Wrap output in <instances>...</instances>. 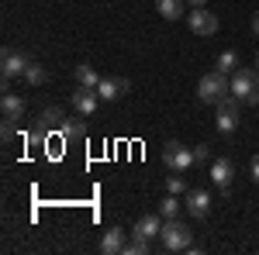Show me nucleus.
Instances as JSON below:
<instances>
[{"mask_svg":"<svg viewBox=\"0 0 259 255\" xmlns=\"http://www.w3.org/2000/svg\"><path fill=\"white\" fill-rule=\"evenodd\" d=\"M159 241H162V252H190V245H194L190 228H187L180 217H166V221H162Z\"/></svg>","mask_w":259,"mask_h":255,"instance_id":"f257e3e1","label":"nucleus"},{"mask_svg":"<svg viewBox=\"0 0 259 255\" xmlns=\"http://www.w3.org/2000/svg\"><path fill=\"white\" fill-rule=\"evenodd\" d=\"M228 93H232V79H228V73L214 69V73H204V76H200V83H197L200 104H221Z\"/></svg>","mask_w":259,"mask_h":255,"instance_id":"f03ea898","label":"nucleus"},{"mask_svg":"<svg viewBox=\"0 0 259 255\" xmlns=\"http://www.w3.org/2000/svg\"><path fill=\"white\" fill-rule=\"evenodd\" d=\"M232 93L242 104L256 107L259 104V69H235L232 73Z\"/></svg>","mask_w":259,"mask_h":255,"instance_id":"7ed1b4c3","label":"nucleus"},{"mask_svg":"<svg viewBox=\"0 0 259 255\" xmlns=\"http://www.w3.org/2000/svg\"><path fill=\"white\" fill-rule=\"evenodd\" d=\"M162 162H166L169 173H187L190 166H197L194 148H187V145H180V141H166V145H162Z\"/></svg>","mask_w":259,"mask_h":255,"instance_id":"20e7f679","label":"nucleus"},{"mask_svg":"<svg viewBox=\"0 0 259 255\" xmlns=\"http://www.w3.org/2000/svg\"><path fill=\"white\" fill-rule=\"evenodd\" d=\"M239 104L242 100L235 93H228L221 104H214V128H218L221 135H232L239 128Z\"/></svg>","mask_w":259,"mask_h":255,"instance_id":"39448f33","label":"nucleus"},{"mask_svg":"<svg viewBox=\"0 0 259 255\" xmlns=\"http://www.w3.org/2000/svg\"><path fill=\"white\" fill-rule=\"evenodd\" d=\"M187 24H190V31L200 35V38H211L214 31H218V14L214 11H207V7H194L190 14H187Z\"/></svg>","mask_w":259,"mask_h":255,"instance_id":"423d86ee","label":"nucleus"},{"mask_svg":"<svg viewBox=\"0 0 259 255\" xmlns=\"http://www.w3.org/2000/svg\"><path fill=\"white\" fill-rule=\"evenodd\" d=\"M187 200H183V207H187V214L197 217V221H204V217L211 214V193L207 190H187Z\"/></svg>","mask_w":259,"mask_h":255,"instance_id":"0eeeda50","label":"nucleus"},{"mask_svg":"<svg viewBox=\"0 0 259 255\" xmlns=\"http://www.w3.org/2000/svg\"><path fill=\"white\" fill-rule=\"evenodd\" d=\"M28 66H31V59H28L24 52H4V66H0L4 83H11V79L24 76V73H28Z\"/></svg>","mask_w":259,"mask_h":255,"instance_id":"6e6552de","label":"nucleus"},{"mask_svg":"<svg viewBox=\"0 0 259 255\" xmlns=\"http://www.w3.org/2000/svg\"><path fill=\"white\" fill-rule=\"evenodd\" d=\"M232 176H235V162L232 159H214L211 162V179H214V186H218L221 193H228L232 190Z\"/></svg>","mask_w":259,"mask_h":255,"instance_id":"1a4fd4ad","label":"nucleus"},{"mask_svg":"<svg viewBox=\"0 0 259 255\" xmlns=\"http://www.w3.org/2000/svg\"><path fill=\"white\" fill-rule=\"evenodd\" d=\"M97 104H100V93L94 90V86H76V93H73V107H76V114L90 118V114L97 111Z\"/></svg>","mask_w":259,"mask_h":255,"instance_id":"9d476101","label":"nucleus"},{"mask_svg":"<svg viewBox=\"0 0 259 255\" xmlns=\"http://www.w3.org/2000/svg\"><path fill=\"white\" fill-rule=\"evenodd\" d=\"M97 93H100L104 104H111V100H118L121 93H128V79H100Z\"/></svg>","mask_w":259,"mask_h":255,"instance_id":"9b49d317","label":"nucleus"},{"mask_svg":"<svg viewBox=\"0 0 259 255\" xmlns=\"http://www.w3.org/2000/svg\"><path fill=\"white\" fill-rule=\"evenodd\" d=\"M121 248H124V231H121V228H107L104 238H100V252L104 255H121Z\"/></svg>","mask_w":259,"mask_h":255,"instance_id":"f8f14e48","label":"nucleus"},{"mask_svg":"<svg viewBox=\"0 0 259 255\" xmlns=\"http://www.w3.org/2000/svg\"><path fill=\"white\" fill-rule=\"evenodd\" d=\"M162 221H166L162 214H145V217L139 221V224L132 228V231H139V235H145V238H159V231H162Z\"/></svg>","mask_w":259,"mask_h":255,"instance_id":"ddd939ff","label":"nucleus"},{"mask_svg":"<svg viewBox=\"0 0 259 255\" xmlns=\"http://www.w3.org/2000/svg\"><path fill=\"white\" fill-rule=\"evenodd\" d=\"M0 107H4V118L21 121V114H24V97H18V93H4V97H0Z\"/></svg>","mask_w":259,"mask_h":255,"instance_id":"4468645a","label":"nucleus"},{"mask_svg":"<svg viewBox=\"0 0 259 255\" xmlns=\"http://www.w3.org/2000/svg\"><path fill=\"white\" fill-rule=\"evenodd\" d=\"M156 11H159L166 21H177V18H183V11H187V0H156Z\"/></svg>","mask_w":259,"mask_h":255,"instance_id":"2eb2a0df","label":"nucleus"},{"mask_svg":"<svg viewBox=\"0 0 259 255\" xmlns=\"http://www.w3.org/2000/svg\"><path fill=\"white\" fill-rule=\"evenodd\" d=\"M145 252H149V238L139 235V231H132V241H124L121 255H145Z\"/></svg>","mask_w":259,"mask_h":255,"instance_id":"dca6fc26","label":"nucleus"},{"mask_svg":"<svg viewBox=\"0 0 259 255\" xmlns=\"http://www.w3.org/2000/svg\"><path fill=\"white\" fill-rule=\"evenodd\" d=\"M76 83H80V86H94V90H97L100 76L94 73V66H87V62H80V66H76Z\"/></svg>","mask_w":259,"mask_h":255,"instance_id":"f3484780","label":"nucleus"},{"mask_svg":"<svg viewBox=\"0 0 259 255\" xmlns=\"http://www.w3.org/2000/svg\"><path fill=\"white\" fill-rule=\"evenodd\" d=\"M38 121H41V124H38V131H49V128H56V124H62V111H59V107H45Z\"/></svg>","mask_w":259,"mask_h":255,"instance_id":"a211bd4d","label":"nucleus"},{"mask_svg":"<svg viewBox=\"0 0 259 255\" xmlns=\"http://www.w3.org/2000/svg\"><path fill=\"white\" fill-rule=\"evenodd\" d=\"M214 69H221V73H235L239 69V52H232V48H225L218 56V66Z\"/></svg>","mask_w":259,"mask_h":255,"instance_id":"6ab92c4d","label":"nucleus"},{"mask_svg":"<svg viewBox=\"0 0 259 255\" xmlns=\"http://www.w3.org/2000/svg\"><path fill=\"white\" fill-rule=\"evenodd\" d=\"M180 207H183V203L177 200V193H169V196L159 200V214L162 217H180Z\"/></svg>","mask_w":259,"mask_h":255,"instance_id":"aec40b11","label":"nucleus"},{"mask_svg":"<svg viewBox=\"0 0 259 255\" xmlns=\"http://www.w3.org/2000/svg\"><path fill=\"white\" fill-rule=\"evenodd\" d=\"M62 135L69 138V141H73V138H87V124H83V121H66V124H62Z\"/></svg>","mask_w":259,"mask_h":255,"instance_id":"412c9836","label":"nucleus"},{"mask_svg":"<svg viewBox=\"0 0 259 255\" xmlns=\"http://www.w3.org/2000/svg\"><path fill=\"white\" fill-rule=\"evenodd\" d=\"M45 76H49V73H45V66H38V62H31V66H28V73H24V79H28L31 86L45 83Z\"/></svg>","mask_w":259,"mask_h":255,"instance_id":"4be33fe9","label":"nucleus"},{"mask_svg":"<svg viewBox=\"0 0 259 255\" xmlns=\"http://www.w3.org/2000/svg\"><path fill=\"white\" fill-rule=\"evenodd\" d=\"M166 190H169V193H187V179L180 176V173H173V176H166Z\"/></svg>","mask_w":259,"mask_h":255,"instance_id":"5701e85b","label":"nucleus"},{"mask_svg":"<svg viewBox=\"0 0 259 255\" xmlns=\"http://www.w3.org/2000/svg\"><path fill=\"white\" fill-rule=\"evenodd\" d=\"M194 159L197 162H211V145H194Z\"/></svg>","mask_w":259,"mask_h":255,"instance_id":"b1692460","label":"nucleus"},{"mask_svg":"<svg viewBox=\"0 0 259 255\" xmlns=\"http://www.w3.org/2000/svg\"><path fill=\"white\" fill-rule=\"evenodd\" d=\"M14 131H18V128H14V118H4V131H0V135H4V141H11V138H14Z\"/></svg>","mask_w":259,"mask_h":255,"instance_id":"393cba45","label":"nucleus"},{"mask_svg":"<svg viewBox=\"0 0 259 255\" xmlns=\"http://www.w3.org/2000/svg\"><path fill=\"white\" fill-rule=\"evenodd\" d=\"M249 173H252V183H259V156H252V162H249Z\"/></svg>","mask_w":259,"mask_h":255,"instance_id":"a878e982","label":"nucleus"},{"mask_svg":"<svg viewBox=\"0 0 259 255\" xmlns=\"http://www.w3.org/2000/svg\"><path fill=\"white\" fill-rule=\"evenodd\" d=\"M190 7H207V0H187Z\"/></svg>","mask_w":259,"mask_h":255,"instance_id":"bb28decb","label":"nucleus"},{"mask_svg":"<svg viewBox=\"0 0 259 255\" xmlns=\"http://www.w3.org/2000/svg\"><path fill=\"white\" fill-rule=\"evenodd\" d=\"M252 31L259 35V14H252Z\"/></svg>","mask_w":259,"mask_h":255,"instance_id":"cd10ccee","label":"nucleus"},{"mask_svg":"<svg viewBox=\"0 0 259 255\" xmlns=\"http://www.w3.org/2000/svg\"><path fill=\"white\" fill-rule=\"evenodd\" d=\"M256 69H259V52H256Z\"/></svg>","mask_w":259,"mask_h":255,"instance_id":"c85d7f7f","label":"nucleus"}]
</instances>
